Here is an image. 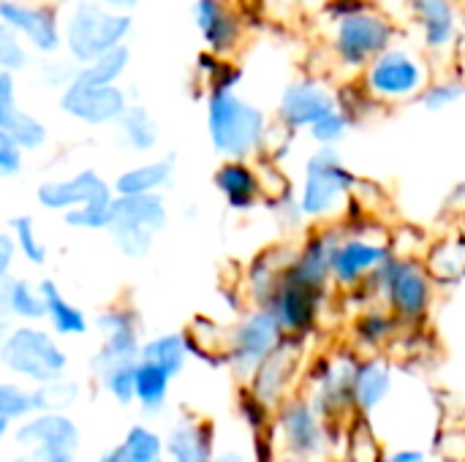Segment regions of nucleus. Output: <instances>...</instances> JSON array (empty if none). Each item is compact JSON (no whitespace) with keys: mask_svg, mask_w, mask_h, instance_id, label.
Returning <instances> with one entry per match:
<instances>
[{"mask_svg":"<svg viewBox=\"0 0 465 462\" xmlns=\"http://www.w3.org/2000/svg\"><path fill=\"white\" fill-rule=\"evenodd\" d=\"M267 114L234 90H210L207 136L223 161H248L267 144Z\"/></svg>","mask_w":465,"mask_h":462,"instance_id":"1","label":"nucleus"},{"mask_svg":"<svg viewBox=\"0 0 465 462\" xmlns=\"http://www.w3.org/2000/svg\"><path fill=\"white\" fill-rule=\"evenodd\" d=\"M357 177L335 147H319L302 169L297 202L308 223H332L346 215L354 199Z\"/></svg>","mask_w":465,"mask_h":462,"instance_id":"2","label":"nucleus"},{"mask_svg":"<svg viewBox=\"0 0 465 462\" xmlns=\"http://www.w3.org/2000/svg\"><path fill=\"white\" fill-rule=\"evenodd\" d=\"M3 368L27 387H44L68 378V351L52 329L38 324H16L0 340Z\"/></svg>","mask_w":465,"mask_h":462,"instance_id":"3","label":"nucleus"},{"mask_svg":"<svg viewBox=\"0 0 465 462\" xmlns=\"http://www.w3.org/2000/svg\"><path fill=\"white\" fill-rule=\"evenodd\" d=\"M368 286L401 324L417 327L430 316L436 283L425 261L414 256H392Z\"/></svg>","mask_w":465,"mask_h":462,"instance_id":"4","label":"nucleus"},{"mask_svg":"<svg viewBox=\"0 0 465 462\" xmlns=\"http://www.w3.org/2000/svg\"><path fill=\"white\" fill-rule=\"evenodd\" d=\"M131 30H134L131 14L109 11L98 0H76L74 11L65 19L68 57L76 65H87L101 54L125 46Z\"/></svg>","mask_w":465,"mask_h":462,"instance_id":"5","label":"nucleus"},{"mask_svg":"<svg viewBox=\"0 0 465 462\" xmlns=\"http://www.w3.org/2000/svg\"><path fill=\"white\" fill-rule=\"evenodd\" d=\"M166 226H169V207L163 196H117L114 199L109 237L120 256L144 259Z\"/></svg>","mask_w":465,"mask_h":462,"instance_id":"6","label":"nucleus"},{"mask_svg":"<svg viewBox=\"0 0 465 462\" xmlns=\"http://www.w3.org/2000/svg\"><path fill=\"white\" fill-rule=\"evenodd\" d=\"M286 343V332L270 308H251L226 332V362L237 378L251 376Z\"/></svg>","mask_w":465,"mask_h":462,"instance_id":"7","label":"nucleus"},{"mask_svg":"<svg viewBox=\"0 0 465 462\" xmlns=\"http://www.w3.org/2000/svg\"><path fill=\"white\" fill-rule=\"evenodd\" d=\"M392 256V242L371 231H343L332 256V286L351 294L368 286Z\"/></svg>","mask_w":465,"mask_h":462,"instance_id":"8","label":"nucleus"},{"mask_svg":"<svg viewBox=\"0 0 465 462\" xmlns=\"http://www.w3.org/2000/svg\"><path fill=\"white\" fill-rule=\"evenodd\" d=\"M275 436L289 457L319 462L327 452V422L308 398H286L275 408Z\"/></svg>","mask_w":465,"mask_h":462,"instance_id":"9","label":"nucleus"},{"mask_svg":"<svg viewBox=\"0 0 465 462\" xmlns=\"http://www.w3.org/2000/svg\"><path fill=\"white\" fill-rule=\"evenodd\" d=\"M428 87V71L411 52L387 49L365 68V90L379 101H406L422 95Z\"/></svg>","mask_w":465,"mask_h":462,"instance_id":"10","label":"nucleus"},{"mask_svg":"<svg viewBox=\"0 0 465 462\" xmlns=\"http://www.w3.org/2000/svg\"><path fill=\"white\" fill-rule=\"evenodd\" d=\"M395 27L373 11H360L349 19H341L335 27V54L343 65L360 68L381 57L392 44Z\"/></svg>","mask_w":465,"mask_h":462,"instance_id":"11","label":"nucleus"},{"mask_svg":"<svg viewBox=\"0 0 465 462\" xmlns=\"http://www.w3.org/2000/svg\"><path fill=\"white\" fill-rule=\"evenodd\" d=\"M264 308H270L275 313L286 338L300 340L319 324V319L327 308V289L311 286V283L297 280L289 272H283L275 294L270 297V302Z\"/></svg>","mask_w":465,"mask_h":462,"instance_id":"12","label":"nucleus"},{"mask_svg":"<svg viewBox=\"0 0 465 462\" xmlns=\"http://www.w3.org/2000/svg\"><path fill=\"white\" fill-rule=\"evenodd\" d=\"M117 199L114 185H109L95 169H79L71 177L46 180L35 188V202L46 212L68 215L93 204H112Z\"/></svg>","mask_w":465,"mask_h":462,"instance_id":"13","label":"nucleus"},{"mask_svg":"<svg viewBox=\"0 0 465 462\" xmlns=\"http://www.w3.org/2000/svg\"><path fill=\"white\" fill-rule=\"evenodd\" d=\"M93 327L98 329L101 346L93 354L90 365H112V362H142V327L139 316L128 305H112L106 308Z\"/></svg>","mask_w":465,"mask_h":462,"instance_id":"14","label":"nucleus"},{"mask_svg":"<svg viewBox=\"0 0 465 462\" xmlns=\"http://www.w3.org/2000/svg\"><path fill=\"white\" fill-rule=\"evenodd\" d=\"M128 95L117 84L112 87H90L82 82L68 84L60 93V112L82 125H117L128 112Z\"/></svg>","mask_w":465,"mask_h":462,"instance_id":"15","label":"nucleus"},{"mask_svg":"<svg viewBox=\"0 0 465 462\" xmlns=\"http://www.w3.org/2000/svg\"><path fill=\"white\" fill-rule=\"evenodd\" d=\"M360 359L354 357H338V359H324L322 373L313 370V395L311 403L319 411V417L332 425L343 419L346 411L354 408V376H357Z\"/></svg>","mask_w":465,"mask_h":462,"instance_id":"16","label":"nucleus"},{"mask_svg":"<svg viewBox=\"0 0 465 462\" xmlns=\"http://www.w3.org/2000/svg\"><path fill=\"white\" fill-rule=\"evenodd\" d=\"M335 109H341V101L327 84L316 79H294L278 101V120L289 131H311Z\"/></svg>","mask_w":465,"mask_h":462,"instance_id":"17","label":"nucleus"},{"mask_svg":"<svg viewBox=\"0 0 465 462\" xmlns=\"http://www.w3.org/2000/svg\"><path fill=\"white\" fill-rule=\"evenodd\" d=\"M0 19L16 35H22L41 54H52L63 46L65 35L60 30V16L54 5L0 0Z\"/></svg>","mask_w":465,"mask_h":462,"instance_id":"18","label":"nucleus"},{"mask_svg":"<svg viewBox=\"0 0 465 462\" xmlns=\"http://www.w3.org/2000/svg\"><path fill=\"white\" fill-rule=\"evenodd\" d=\"M14 452L22 449H46V452H65L79 455L82 433L79 425L68 414H33L11 433Z\"/></svg>","mask_w":465,"mask_h":462,"instance_id":"19","label":"nucleus"},{"mask_svg":"<svg viewBox=\"0 0 465 462\" xmlns=\"http://www.w3.org/2000/svg\"><path fill=\"white\" fill-rule=\"evenodd\" d=\"M343 231L330 226V229H316L305 237V242L294 251V259L289 264V275L297 280H305L311 286L330 289L332 283V256L341 242Z\"/></svg>","mask_w":465,"mask_h":462,"instance_id":"20","label":"nucleus"},{"mask_svg":"<svg viewBox=\"0 0 465 462\" xmlns=\"http://www.w3.org/2000/svg\"><path fill=\"white\" fill-rule=\"evenodd\" d=\"M297 346H300L297 338H286V343L248 381V389L259 400H264L270 408H278L289 398V384H292V378L297 373V362H300Z\"/></svg>","mask_w":465,"mask_h":462,"instance_id":"21","label":"nucleus"},{"mask_svg":"<svg viewBox=\"0 0 465 462\" xmlns=\"http://www.w3.org/2000/svg\"><path fill=\"white\" fill-rule=\"evenodd\" d=\"M218 441L210 419L185 417L166 433V462H215Z\"/></svg>","mask_w":465,"mask_h":462,"instance_id":"22","label":"nucleus"},{"mask_svg":"<svg viewBox=\"0 0 465 462\" xmlns=\"http://www.w3.org/2000/svg\"><path fill=\"white\" fill-rule=\"evenodd\" d=\"M213 185L234 212H248L264 202L262 174L248 161H223L213 174Z\"/></svg>","mask_w":465,"mask_h":462,"instance_id":"23","label":"nucleus"},{"mask_svg":"<svg viewBox=\"0 0 465 462\" xmlns=\"http://www.w3.org/2000/svg\"><path fill=\"white\" fill-rule=\"evenodd\" d=\"M193 22L213 54H226L240 41V19L226 0H196Z\"/></svg>","mask_w":465,"mask_h":462,"instance_id":"24","label":"nucleus"},{"mask_svg":"<svg viewBox=\"0 0 465 462\" xmlns=\"http://www.w3.org/2000/svg\"><path fill=\"white\" fill-rule=\"evenodd\" d=\"M395 389V373L392 365L381 357H365L357 365L354 376V408L360 414L379 411Z\"/></svg>","mask_w":465,"mask_h":462,"instance_id":"25","label":"nucleus"},{"mask_svg":"<svg viewBox=\"0 0 465 462\" xmlns=\"http://www.w3.org/2000/svg\"><path fill=\"white\" fill-rule=\"evenodd\" d=\"M174 182V155L142 161L114 177L117 196H163V191Z\"/></svg>","mask_w":465,"mask_h":462,"instance_id":"26","label":"nucleus"},{"mask_svg":"<svg viewBox=\"0 0 465 462\" xmlns=\"http://www.w3.org/2000/svg\"><path fill=\"white\" fill-rule=\"evenodd\" d=\"M0 308H3V335L11 329L8 321L16 324H38L46 319L41 289L27 278H8L0 283Z\"/></svg>","mask_w":465,"mask_h":462,"instance_id":"27","label":"nucleus"},{"mask_svg":"<svg viewBox=\"0 0 465 462\" xmlns=\"http://www.w3.org/2000/svg\"><path fill=\"white\" fill-rule=\"evenodd\" d=\"M41 297H44V308H46V321L49 329L57 338H84L93 327V321L87 319V313L63 294V289L54 280H41L38 283Z\"/></svg>","mask_w":465,"mask_h":462,"instance_id":"28","label":"nucleus"},{"mask_svg":"<svg viewBox=\"0 0 465 462\" xmlns=\"http://www.w3.org/2000/svg\"><path fill=\"white\" fill-rule=\"evenodd\" d=\"M417 19L422 25L425 44L430 49H444L458 35V11L452 0H411Z\"/></svg>","mask_w":465,"mask_h":462,"instance_id":"29","label":"nucleus"},{"mask_svg":"<svg viewBox=\"0 0 465 462\" xmlns=\"http://www.w3.org/2000/svg\"><path fill=\"white\" fill-rule=\"evenodd\" d=\"M117 142L123 150L136 152V155L153 152L161 142V128L153 112L142 103H131L123 120L117 123Z\"/></svg>","mask_w":465,"mask_h":462,"instance_id":"30","label":"nucleus"},{"mask_svg":"<svg viewBox=\"0 0 465 462\" xmlns=\"http://www.w3.org/2000/svg\"><path fill=\"white\" fill-rule=\"evenodd\" d=\"M193 357V346L188 340V332H163L150 340H144L142 349V362H150L169 373L172 378L183 376L188 359Z\"/></svg>","mask_w":465,"mask_h":462,"instance_id":"31","label":"nucleus"},{"mask_svg":"<svg viewBox=\"0 0 465 462\" xmlns=\"http://www.w3.org/2000/svg\"><path fill=\"white\" fill-rule=\"evenodd\" d=\"M292 259H294V253L281 259V251H264L262 256L253 259L248 278H245V289H248L251 300L256 302V308H264L270 302V297L275 294V289H278L283 272L289 270Z\"/></svg>","mask_w":465,"mask_h":462,"instance_id":"32","label":"nucleus"},{"mask_svg":"<svg viewBox=\"0 0 465 462\" xmlns=\"http://www.w3.org/2000/svg\"><path fill=\"white\" fill-rule=\"evenodd\" d=\"M425 267L439 286H452L465 278V237L452 234L430 245L425 256Z\"/></svg>","mask_w":465,"mask_h":462,"instance_id":"33","label":"nucleus"},{"mask_svg":"<svg viewBox=\"0 0 465 462\" xmlns=\"http://www.w3.org/2000/svg\"><path fill=\"white\" fill-rule=\"evenodd\" d=\"M398 327L401 321L384 305H373V308L368 305V310H362L354 321V340L365 351H381L384 346L392 343Z\"/></svg>","mask_w":465,"mask_h":462,"instance_id":"34","label":"nucleus"},{"mask_svg":"<svg viewBox=\"0 0 465 462\" xmlns=\"http://www.w3.org/2000/svg\"><path fill=\"white\" fill-rule=\"evenodd\" d=\"M93 378L109 400L117 406H136V370L139 362H112V365H90Z\"/></svg>","mask_w":465,"mask_h":462,"instance_id":"35","label":"nucleus"},{"mask_svg":"<svg viewBox=\"0 0 465 462\" xmlns=\"http://www.w3.org/2000/svg\"><path fill=\"white\" fill-rule=\"evenodd\" d=\"M172 376L163 373L161 368L150 362H139L136 370V406L147 417H158L166 403H169V389H172Z\"/></svg>","mask_w":465,"mask_h":462,"instance_id":"36","label":"nucleus"},{"mask_svg":"<svg viewBox=\"0 0 465 462\" xmlns=\"http://www.w3.org/2000/svg\"><path fill=\"white\" fill-rule=\"evenodd\" d=\"M117 455L120 462H166V438L147 425H131Z\"/></svg>","mask_w":465,"mask_h":462,"instance_id":"37","label":"nucleus"},{"mask_svg":"<svg viewBox=\"0 0 465 462\" xmlns=\"http://www.w3.org/2000/svg\"><path fill=\"white\" fill-rule=\"evenodd\" d=\"M128 63H131V49L117 46V49L101 54L98 60H93L87 65H79L74 82H82V84H90V87H112L125 74Z\"/></svg>","mask_w":465,"mask_h":462,"instance_id":"38","label":"nucleus"},{"mask_svg":"<svg viewBox=\"0 0 465 462\" xmlns=\"http://www.w3.org/2000/svg\"><path fill=\"white\" fill-rule=\"evenodd\" d=\"M0 133L11 136L25 152L30 150H41L49 142V128L30 112H25L22 106L5 117H0Z\"/></svg>","mask_w":465,"mask_h":462,"instance_id":"39","label":"nucleus"},{"mask_svg":"<svg viewBox=\"0 0 465 462\" xmlns=\"http://www.w3.org/2000/svg\"><path fill=\"white\" fill-rule=\"evenodd\" d=\"M16 248H19V259L27 261L30 267H44L46 259H49V248L44 242V237L38 234V226L30 215H16L8 221V229H5Z\"/></svg>","mask_w":465,"mask_h":462,"instance_id":"40","label":"nucleus"},{"mask_svg":"<svg viewBox=\"0 0 465 462\" xmlns=\"http://www.w3.org/2000/svg\"><path fill=\"white\" fill-rule=\"evenodd\" d=\"M82 387L71 378H60L33 389L35 414H68L79 403Z\"/></svg>","mask_w":465,"mask_h":462,"instance_id":"41","label":"nucleus"},{"mask_svg":"<svg viewBox=\"0 0 465 462\" xmlns=\"http://www.w3.org/2000/svg\"><path fill=\"white\" fill-rule=\"evenodd\" d=\"M35 414V400H33V387L8 378L0 384V422L8 425H22L25 419H30Z\"/></svg>","mask_w":465,"mask_h":462,"instance_id":"42","label":"nucleus"},{"mask_svg":"<svg viewBox=\"0 0 465 462\" xmlns=\"http://www.w3.org/2000/svg\"><path fill=\"white\" fill-rule=\"evenodd\" d=\"M351 123H354V120H351L343 109H335L332 114H327L324 120H319L308 133H311V139H313L319 147H335L338 142L346 139Z\"/></svg>","mask_w":465,"mask_h":462,"instance_id":"43","label":"nucleus"},{"mask_svg":"<svg viewBox=\"0 0 465 462\" xmlns=\"http://www.w3.org/2000/svg\"><path fill=\"white\" fill-rule=\"evenodd\" d=\"M112 204H93V207H84V210H74L68 215H63V223L68 229H76V231H109V223H112Z\"/></svg>","mask_w":465,"mask_h":462,"instance_id":"44","label":"nucleus"},{"mask_svg":"<svg viewBox=\"0 0 465 462\" xmlns=\"http://www.w3.org/2000/svg\"><path fill=\"white\" fill-rule=\"evenodd\" d=\"M465 98V84L458 79H450V82H436V84H428L425 93L420 95V103L428 109V112H444L450 106H455L458 101Z\"/></svg>","mask_w":465,"mask_h":462,"instance_id":"45","label":"nucleus"},{"mask_svg":"<svg viewBox=\"0 0 465 462\" xmlns=\"http://www.w3.org/2000/svg\"><path fill=\"white\" fill-rule=\"evenodd\" d=\"M27 65H30V54L22 46L19 35L11 27L0 25V68L5 74H16V71H22Z\"/></svg>","mask_w":465,"mask_h":462,"instance_id":"46","label":"nucleus"},{"mask_svg":"<svg viewBox=\"0 0 465 462\" xmlns=\"http://www.w3.org/2000/svg\"><path fill=\"white\" fill-rule=\"evenodd\" d=\"M237 411H240L242 422L251 428L253 436H262V433L270 430V411H272V408H270L264 400H259L251 389H245V392L237 398Z\"/></svg>","mask_w":465,"mask_h":462,"instance_id":"47","label":"nucleus"},{"mask_svg":"<svg viewBox=\"0 0 465 462\" xmlns=\"http://www.w3.org/2000/svg\"><path fill=\"white\" fill-rule=\"evenodd\" d=\"M79 65L76 63H65V60H44L38 68V76L46 87H57L65 90L68 84H74Z\"/></svg>","mask_w":465,"mask_h":462,"instance_id":"48","label":"nucleus"},{"mask_svg":"<svg viewBox=\"0 0 465 462\" xmlns=\"http://www.w3.org/2000/svg\"><path fill=\"white\" fill-rule=\"evenodd\" d=\"M267 207L275 212L278 223L286 226V229H297V226L305 223L302 210H300V202H297V193H283V196H278V199H270Z\"/></svg>","mask_w":465,"mask_h":462,"instance_id":"49","label":"nucleus"},{"mask_svg":"<svg viewBox=\"0 0 465 462\" xmlns=\"http://www.w3.org/2000/svg\"><path fill=\"white\" fill-rule=\"evenodd\" d=\"M25 169V150L5 133H0V174L5 180L16 177Z\"/></svg>","mask_w":465,"mask_h":462,"instance_id":"50","label":"nucleus"},{"mask_svg":"<svg viewBox=\"0 0 465 462\" xmlns=\"http://www.w3.org/2000/svg\"><path fill=\"white\" fill-rule=\"evenodd\" d=\"M16 259H19V248H16L14 237L8 231H3L0 234V283L8 280V278H14L11 275V267H14Z\"/></svg>","mask_w":465,"mask_h":462,"instance_id":"51","label":"nucleus"},{"mask_svg":"<svg viewBox=\"0 0 465 462\" xmlns=\"http://www.w3.org/2000/svg\"><path fill=\"white\" fill-rule=\"evenodd\" d=\"M8 462H76V455L46 452V449H22V452H14Z\"/></svg>","mask_w":465,"mask_h":462,"instance_id":"52","label":"nucleus"},{"mask_svg":"<svg viewBox=\"0 0 465 462\" xmlns=\"http://www.w3.org/2000/svg\"><path fill=\"white\" fill-rule=\"evenodd\" d=\"M19 103H16V82H14V74H5L0 71V117L16 112Z\"/></svg>","mask_w":465,"mask_h":462,"instance_id":"53","label":"nucleus"},{"mask_svg":"<svg viewBox=\"0 0 465 462\" xmlns=\"http://www.w3.org/2000/svg\"><path fill=\"white\" fill-rule=\"evenodd\" d=\"M324 11H327V16L341 22V19H349V16H354L360 11H368V8H365L362 0H330Z\"/></svg>","mask_w":465,"mask_h":462,"instance_id":"54","label":"nucleus"},{"mask_svg":"<svg viewBox=\"0 0 465 462\" xmlns=\"http://www.w3.org/2000/svg\"><path fill=\"white\" fill-rule=\"evenodd\" d=\"M215 462H256V460H253V452H251V449H242V447H223V449H218Z\"/></svg>","mask_w":465,"mask_h":462,"instance_id":"55","label":"nucleus"},{"mask_svg":"<svg viewBox=\"0 0 465 462\" xmlns=\"http://www.w3.org/2000/svg\"><path fill=\"white\" fill-rule=\"evenodd\" d=\"M381 462H430V460H428V455H425V452H420V449H395V452H390V455H387Z\"/></svg>","mask_w":465,"mask_h":462,"instance_id":"56","label":"nucleus"},{"mask_svg":"<svg viewBox=\"0 0 465 462\" xmlns=\"http://www.w3.org/2000/svg\"><path fill=\"white\" fill-rule=\"evenodd\" d=\"M101 5H106L109 11H120V14H128V11H134L142 0H98Z\"/></svg>","mask_w":465,"mask_h":462,"instance_id":"57","label":"nucleus"},{"mask_svg":"<svg viewBox=\"0 0 465 462\" xmlns=\"http://www.w3.org/2000/svg\"><path fill=\"white\" fill-rule=\"evenodd\" d=\"M95 462H120V455H117V449H109V452H104Z\"/></svg>","mask_w":465,"mask_h":462,"instance_id":"58","label":"nucleus"},{"mask_svg":"<svg viewBox=\"0 0 465 462\" xmlns=\"http://www.w3.org/2000/svg\"><path fill=\"white\" fill-rule=\"evenodd\" d=\"M452 199H455L458 204H465V182H460V185L455 188V193H452Z\"/></svg>","mask_w":465,"mask_h":462,"instance_id":"59","label":"nucleus"},{"mask_svg":"<svg viewBox=\"0 0 465 462\" xmlns=\"http://www.w3.org/2000/svg\"><path fill=\"white\" fill-rule=\"evenodd\" d=\"M278 462H302V460H297V457H289V455H286V457H278Z\"/></svg>","mask_w":465,"mask_h":462,"instance_id":"60","label":"nucleus"}]
</instances>
